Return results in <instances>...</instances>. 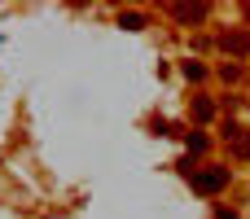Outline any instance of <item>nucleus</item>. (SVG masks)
I'll list each match as a JSON object with an SVG mask.
<instances>
[{"instance_id":"f257e3e1","label":"nucleus","mask_w":250,"mask_h":219,"mask_svg":"<svg viewBox=\"0 0 250 219\" xmlns=\"http://www.w3.org/2000/svg\"><path fill=\"white\" fill-rule=\"evenodd\" d=\"M189 184L198 193H220L229 184V167H202V171H189Z\"/></svg>"},{"instance_id":"f03ea898","label":"nucleus","mask_w":250,"mask_h":219,"mask_svg":"<svg viewBox=\"0 0 250 219\" xmlns=\"http://www.w3.org/2000/svg\"><path fill=\"white\" fill-rule=\"evenodd\" d=\"M224 136H229V149H233L237 158H250V132L242 127V123H229V132H224Z\"/></svg>"},{"instance_id":"7ed1b4c3","label":"nucleus","mask_w":250,"mask_h":219,"mask_svg":"<svg viewBox=\"0 0 250 219\" xmlns=\"http://www.w3.org/2000/svg\"><path fill=\"white\" fill-rule=\"evenodd\" d=\"M171 13H176L180 22H202V18H207V4H171Z\"/></svg>"},{"instance_id":"20e7f679","label":"nucleus","mask_w":250,"mask_h":219,"mask_svg":"<svg viewBox=\"0 0 250 219\" xmlns=\"http://www.w3.org/2000/svg\"><path fill=\"white\" fill-rule=\"evenodd\" d=\"M224 48H229V53H237V57H246V53H250V35H246V31L224 35Z\"/></svg>"},{"instance_id":"39448f33","label":"nucleus","mask_w":250,"mask_h":219,"mask_svg":"<svg viewBox=\"0 0 250 219\" xmlns=\"http://www.w3.org/2000/svg\"><path fill=\"white\" fill-rule=\"evenodd\" d=\"M211 114H215V105H211L207 97H198V101H193V119H202V123H207Z\"/></svg>"},{"instance_id":"423d86ee","label":"nucleus","mask_w":250,"mask_h":219,"mask_svg":"<svg viewBox=\"0 0 250 219\" xmlns=\"http://www.w3.org/2000/svg\"><path fill=\"white\" fill-rule=\"evenodd\" d=\"M185 75H189V79H202V75H207V70H202V66H198V61H185Z\"/></svg>"},{"instance_id":"0eeeda50","label":"nucleus","mask_w":250,"mask_h":219,"mask_svg":"<svg viewBox=\"0 0 250 219\" xmlns=\"http://www.w3.org/2000/svg\"><path fill=\"white\" fill-rule=\"evenodd\" d=\"M220 219H237V215H233V211H220Z\"/></svg>"},{"instance_id":"6e6552de","label":"nucleus","mask_w":250,"mask_h":219,"mask_svg":"<svg viewBox=\"0 0 250 219\" xmlns=\"http://www.w3.org/2000/svg\"><path fill=\"white\" fill-rule=\"evenodd\" d=\"M246 13H250V4H246Z\"/></svg>"}]
</instances>
